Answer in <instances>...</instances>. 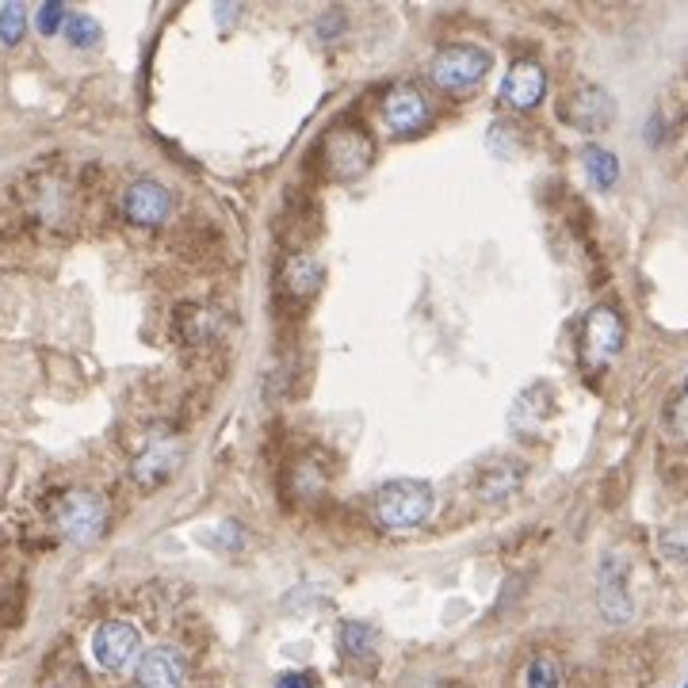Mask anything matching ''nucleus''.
I'll list each match as a JSON object with an SVG mask.
<instances>
[{"instance_id": "1a4fd4ad", "label": "nucleus", "mask_w": 688, "mask_h": 688, "mask_svg": "<svg viewBox=\"0 0 688 688\" xmlns=\"http://www.w3.org/2000/svg\"><path fill=\"white\" fill-rule=\"evenodd\" d=\"M559 119L574 130H605L608 123L616 119V104L605 89L597 84H585V89H574L567 100L559 104Z\"/></svg>"}, {"instance_id": "412c9836", "label": "nucleus", "mask_w": 688, "mask_h": 688, "mask_svg": "<svg viewBox=\"0 0 688 688\" xmlns=\"http://www.w3.org/2000/svg\"><path fill=\"white\" fill-rule=\"evenodd\" d=\"M662 429H666V440L677 447H688V375L681 383V390L669 398L666 406V421H662Z\"/></svg>"}, {"instance_id": "ddd939ff", "label": "nucleus", "mask_w": 688, "mask_h": 688, "mask_svg": "<svg viewBox=\"0 0 688 688\" xmlns=\"http://www.w3.org/2000/svg\"><path fill=\"white\" fill-rule=\"evenodd\" d=\"M180 459H184V447L176 444V440H158V444H150V447H145V452L135 459V467H130V478H135L138 490L150 493V490L165 486L168 478L176 475Z\"/></svg>"}, {"instance_id": "dca6fc26", "label": "nucleus", "mask_w": 688, "mask_h": 688, "mask_svg": "<svg viewBox=\"0 0 688 688\" xmlns=\"http://www.w3.org/2000/svg\"><path fill=\"white\" fill-rule=\"evenodd\" d=\"M322 276L326 272H322L318 257H311V253H291L280 272V283L295 303H306V299H314L322 291Z\"/></svg>"}, {"instance_id": "f3484780", "label": "nucleus", "mask_w": 688, "mask_h": 688, "mask_svg": "<svg viewBox=\"0 0 688 688\" xmlns=\"http://www.w3.org/2000/svg\"><path fill=\"white\" fill-rule=\"evenodd\" d=\"M551 413H555V390L547 383H532L528 390L516 398L513 413H509V424L528 436V432H536Z\"/></svg>"}, {"instance_id": "5701e85b", "label": "nucleus", "mask_w": 688, "mask_h": 688, "mask_svg": "<svg viewBox=\"0 0 688 688\" xmlns=\"http://www.w3.org/2000/svg\"><path fill=\"white\" fill-rule=\"evenodd\" d=\"M524 688H562V662L555 654H536L524 669Z\"/></svg>"}, {"instance_id": "6ab92c4d", "label": "nucleus", "mask_w": 688, "mask_h": 688, "mask_svg": "<svg viewBox=\"0 0 688 688\" xmlns=\"http://www.w3.org/2000/svg\"><path fill=\"white\" fill-rule=\"evenodd\" d=\"M326 486H329V467L318 455H299V459L291 463V493H295L299 501L322 498Z\"/></svg>"}, {"instance_id": "39448f33", "label": "nucleus", "mask_w": 688, "mask_h": 688, "mask_svg": "<svg viewBox=\"0 0 688 688\" xmlns=\"http://www.w3.org/2000/svg\"><path fill=\"white\" fill-rule=\"evenodd\" d=\"M623 337H628V326H623V314L616 306L600 303L585 314L582 326V355L590 371H605L616 355L623 352Z\"/></svg>"}, {"instance_id": "bb28decb", "label": "nucleus", "mask_w": 688, "mask_h": 688, "mask_svg": "<svg viewBox=\"0 0 688 688\" xmlns=\"http://www.w3.org/2000/svg\"><path fill=\"white\" fill-rule=\"evenodd\" d=\"M66 20H69L66 4H43L38 8V15H35V23H38L43 35H58V31L66 27Z\"/></svg>"}, {"instance_id": "cd10ccee", "label": "nucleus", "mask_w": 688, "mask_h": 688, "mask_svg": "<svg viewBox=\"0 0 688 688\" xmlns=\"http://www.w3.org/2000/svg\"><path fill=\"white\" fill-rule=\"evenodd\" d=\"M276 688H322L318 677L306 674V669H288V674L276 677Z\"/></svg>"}, {"instance_id": "a211bd4d", "label": "nucleus", "mask_w": 688, "mask_h": 688, "mask_svg": "<svg viewBox=\"0 0 688 688\" xmlns=\"http://www.w3.org/2000/svg\"><path fill=\"white\" fill-rule=\"evenodd\" d=\"M176 337L191 348L214 345L222 337V318L211 306H180L176 311Z\"/></svg>"}, {"instance_id": "b1692460", "label": "nucleus", "mask_w": 688, "mask_h": 688, "mask_svg": "<svg viewBox=\"0 0 688 688\" xmlns=\"http://www.w3.org/2000/svg\"><path fill=\"white\" fill-rule=\"evenodd\" d=\"M658 547L669 562H688V521H674L662 528Z\"/></svg>"}, {"instance_id": "20e7f679", "label": "nucleus", "mask_w": 688, "mask_h": 688, "mask_svg": "<svg viewBox=\"0 0 688 688\" xmlns=\"http://www.w3.org/2000/svg\"><path fill=\"white\" fill-rule=\"evenodd\" d=\"M20 199H23L27 219L43 222V226L61 230L73 219V188H69L66 176L54 173V168H38V173L23 184Z\"/></svg>"}, {"instance_id": "f8f14e48", "label": "nucleus", "mask_w": 688, "mask_h": 688, "mask_svg": "<svg viewBox=\"0 0 688 688\" xmlns=\"http://www.w3.org/2000/svg\"><path fill=\"white\" fill-rule=\"evenodd\" d=\"M123 214H127L135 226H161L173 214V196H168L165 184L158 180H135L123 191Z\"/></svg>"}, {"instance_id": "2eb2a0df", "label": "nucleus", "mask_w": 688, "mask_h": 688, "mask_svg": "<svg viewBox=\"0 0 688 688\" xmlns=\"http://www.w3.org/2000/svg\"><path fill=\"white\" fill-rule=\"evenodd\" d=\"M544 92H547V73L536 66V61H516V66L509 69L505 84H501V96H505V104L516 107V112H532V107H539Z\"/></svg>"}, {"instance_id": "c85d7f7f", "label": "nucleus", "mask_w": 688, "mask_h": 688, "mask_svg": "<svg viewBox=\"0 0 688 688\" xmlns=\"http://www.w3.org/2000/svg\"><path fill=\"white\" fill-rule=\"evenodd\" d=\"M219 547H234V551H242V547H245V536H242V528H237L234 521L219 524Z\"/></svg>"}, {"instance_id": "0eeeda50", "label": "nucleus", "mask_w": 688, "mask_h": 688, "mask_svg": "<svg viewBox=\"0 0 688 688\" xmlns=\"http://www.w3.org/2000/svg\"><path fill=\"white\" fill-rule=\"evenodd\" d=\"M371 158H375V145H371V138L355 127L329 130L326 142H322V161H326V168L337 176V180H355V176H363L371 165Z\"/></svg>"}, {"instance_id": "f257e3e1", "label": "nucleus", "mask_w": 688, "mask_h": 688, "mask_svg": "<svg viewBox=\"0 0 688 688\" xmlns=\"http://www.w3.org/2000/svg\"><path fill=\"white\" fill-rule=\"evenodd\" d=\"M432 513V486L421 478H394L375 493V524L390 536L417 532Z\"/></svg>"}, {"instance_id": "9b49d317", "label": "nucleus", "mask_w": 688, "mask_h": 688, "mask_svg": "<svg viewBox=\"0 0 688 688\" xmlns=\"http://www.w3.org/2000/svg\"><path fill=\"white\" fill-rule=\"evenodd\" d=\"M429 119H432L429 100H424L421 89H413V84H394L383 96V123L394 135H413V130H421Z\"/></svg>"}, {"instance_id": "c756f323", "label": "nucleus", "mask_w": 688, "mask_h": 688, "mask_svg": "<svg viewBox=\"0 0 688 688\" xmlns=\"http://www.w3.org/2000/svg\"><path fill=\"white\" fill-rule=\"evenodd\" d=\"M685 688H688V685H685Z\"/></svg>"}, {"instance_id": "4be33fe9", "label": "nucleus", "mask_w": 688, "mask_h": 688, "mask_svg": "<svg viewBox=\"0 0 688 688\" xmlns=\"http://www.w3.org/2000/svg\"><path fill=\"white\" fill-rule=\"evenodd\" d=\"M582 161H585V173H590V180L597 184L600 191H608L616 180H620V161H616L608 150H600V145H590V150L582 153Z\"/></svg>"}, {"instance_id": "4468645a", "label": "nucleus", "mask_w": 688, "mask_h": 688, "mask_svg": "<svg viewBox=\"0 0 688 688\" xmlns=\"http://www.w3.org/2000/svg\"><path fill=\"white\" fill-rule=\"evenodd\" d=\"M524 478H528V467H524L521 459L486 463L475 475V498L486 501V505H505L513 493H521Z\"/></svg>"}, {"instance_id": "6e6552de", "label": "nucleus", "mask_w": 688, "mask_h": 688, "mask_svg": "<svg viewBox=\"0 0 688 688\" xmlns=\"http://www.w3.org/2000/svg\"><path fill=\"white\" fill-rule=\"evenodd\" d=\"M597 608L608 623H628L635 616V600H631L628 585V559L608 551L597 570Z\"/></svg>"}, {"instance_id": "423d86ee", "label": "nucleus", "mask_w": 688, "mask_h": 688, "mask_svg": "<svg viewBox=\"0 0 688 688\" xmlns=\"http://www.w3.org/2000/svg\"><path fill=\"white\" fill-rule=\"evenodd\" d=\"M92 658L107 674H123V669L138 666V658H142V635L127 620H104L92 631Z\"/></svg>"}, {"instance_id": "7ed1b4c3", "label": "nucleus", "mask_w": 688, "mask_h": 688, "mask_svg": "<svg viewBox=\"0 0 688 688\" xmlns=\"http://www.w3.org/2000/svg\"><path fill=\"white\" fill-rule=\"evenodd\" d=\"M50 524L69 544H92L107 528V505L92 490H69L61 498H54Z\"/></svg>"}, {"instance_id": "f03ea898", "label": "nucleus", "mask_w": 688, "mask_h": 688, "mask_svg": "<svg viewBox=\"0 0 688 688\" xmlns=\"http://www.w3.org/2000/svg\"><path fill=\"white\" fill-rule=\"evenodd\" d=\"M486 73H490V50H482V46L475 43H447L440 46L429 61L432 84H436L440 92H447V96H467V92H475L478 84L486 81Z\"/></svg>"}, {"instance_id": "a878e982", "label": "nucleus", "mask_w": 688, "mask_h": 688, "mask_svg": "<svg viewBox=\"0 0 688 688\" xmlns=\"http://www.w3.org/2000/svg\"><path fill=\"white\" fill-rule=\"evenodd\" d=\"M23 27H27L23 4H4V12H0V43L15 46L23 38Z\"/></svg>"}, {"instance_id": "9d476101", "label": "nucleus", "mask_w": 688, "mask_h": 688, "mask_svg": "<svg viewBox=\"0 0 688 688\" xmlns=\"http://www.w3.org/2000/svg\"><path fill=\"white\" fill-rule=\"evenodd\" d=\"M138 688H184L188 685V658L176 646H150L135 666Z\"/></svg>"}, {"instance_id": "aec40b11", "label": "nucleus", "mask_w": 688, "mask_h": 688, "mask_svg": "<svg viewBox=\"0 0 688 688\" xmlns=\"http://www.w3.org/2000/svg\"><path fill=\"white\" fill-rule=\"evenodd\" d=\"M337 639H341V654H345V658H352V662L371 658V654H375V643H378L375 628H368V623H360V620L341 623Z\"/></svg>"}, {"instance_id": "393cba45", "label": "nucleus", "mask_w": 688, "mask_h": 688, "mask_svg": "<svg viewBox=\"0 0 688 688\" xmlns=\"http://www.w3.org/2000/svg\"><path fill=\"white\" fill-rule=\"evenodd\" d=\"M66 38L73 46H81V50H89V46H96L100 43V35H104V31H100V23L92 20V15H69L66 20Z\"/></svg>"}]
</instances>
